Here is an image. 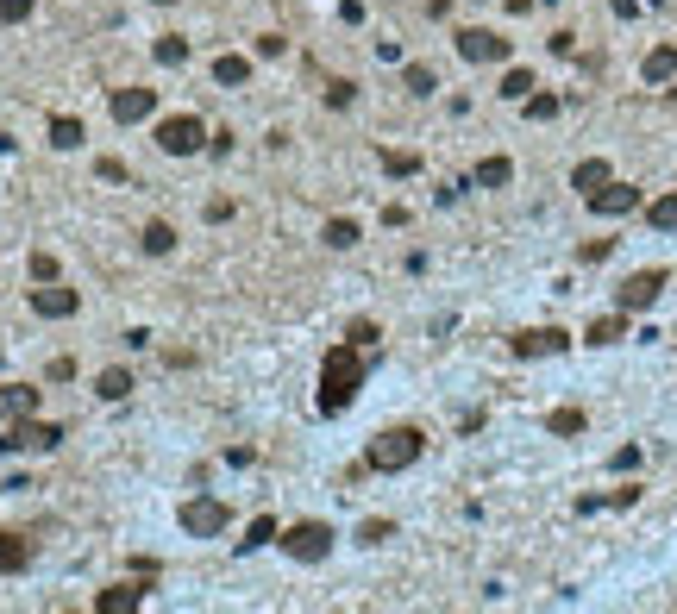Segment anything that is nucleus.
I'll return each mask as SVG.
<instances>
[{
	"label": "nucleus",
	"instance_id": "2eb2a0df",
	"mask_svg": "<svg viewBox=\"0 0 677 614\" xmlns=\"http://www.w3.org/2000/svg\"><path fill=\"white\" fill-rule=\"evenodd\" d=\"M26 564H32V539H26V533H0V571L19 577Z\"/></svg>",
	"mask_w": 677,
	"mask_h": 614
},
{
	"label": "nucleus",
	"instance_id": "a878e982",
	"mask_svg": "<svg viewBox=\"0 0 677 614\" xmlns=\"http://www.w3.org/2000/svg\"><path fill=\"white\" fill-rule=\"evenodd\" d=\"M270 539H276V521H270V514H258V521L245 527V539H239V552H258V546H270Z\"/></svg>",
	"mask_w": 677,
	"mask_h": 614
},
{
	"label": "nucleus",
	"instance_id": "412c9836",
	"mask_svg": "<svg viewBox=\"0 0 677 614\" xmlns=\"http://www.w3.org/2000/svg\"><path fill=\"white\" fill-rule=\"evenodd\" d=\"M471 182H477V188H508V182H515V163H508V157H483Z\"/></svg>",
	"mask_w": 677,
	"mask_h": 614
},
{
	"label": "nucleus",
	"instance_id": "7ed1b4c3",
	"mask_svg": "<svg viewBox=\"0 0 677 614\" xmlns=\"http://www.w3.org/2000/svg\"><path fill=\"white\" fill-rule=\"evenodd\" d=\"M63 445V427L57 420H7V433H0V452H57Z\"/></svg>",
	"mask_w": 677,
	"mask_h": 614
},
{
	"label": "nucleus",
	"instance_id": "e433bc0d",
	"mask_svg": "<svg viewBox=\"0 0 677 614\" xmlns=\"http://www.w3.org/2000/svg\"><path fill=\"white\" fill-rule=\"evenodd\" d=\"M32 282H57V257L51 251H32Z\"/></svg>",
	"mask_w": 677,
	"mask_h": 614
},
{
	"label": "nucleus",
	"instance_id": "ea45409f",
	"mask_svg": "<svg viewBox=\"0 0 677 614\" xmlns=\"http://www.w3.org/2000/svg\"><path fill=\"white\" fill-rule=\"evenodd\" d=\"M95 170H101V182H126V163H120V157H101Z\"/></svg>",
	"mask_w": 677,
	"mask_h": 614
},
{
	"label": "nucleus",
	"instance_id": "1a4fd4ad",
	"mask_svg": "<svg viewBox=\"0 0 677 614\" xmlns=\"http://www.w3.org/2000/svg\"><path fill=\"white\" fill-rule=\"evenodd\" d=\"M458 57L464 63H508V38L502 32H483V26H464L458 32Z\"/></svg>",
	"mask_w": 677,
	"mask_h": 614
},
{
	"label": "nucleus",
	"instance_id": "a18cd8bd",
	"mask_svg": "<svg viewBox=\"0 0 677 614\" xmlns=\"http://www.w3.org/2000/svg\"><path fill=\"white\" fill-rule=\"evenodd\" d=\"M157 7H176V0H157Z\"/></svg>",
	"mask_w": 677,
	"mask_h": 614
},
{
	"label": "nucleus",
	"instance_id": "393cba45",
	"mask_svg": "<svg viewBox=\"0 0 677 614\" xmlns=\"http://www.w3.org/2000/svg\"><path fill=\"white\" fill-rule=\"evenodd\" d=\"M646 220H652V232H677V195H659L646 207Z\"/></svg>",
	"mask_w": 677,
	"mask_h": 614
},
{
	"label": "nucleus",
	"instance_id": "f8f14e48",
	"mask_svg": "<svg viewBox=\"0 0 677 614\" xmlns=\"http://www.w3.org/2000/svg\"><path fill=\"white\" fill-rule=\"evenodd\" d=\"M634 207H640V188H627V182H615V176L590 195V214H609V220H615V214H634Z\"/></svg>",
	"mask_w": 677,
	"mask_h": 614
},
{
	"label": "nucleus",
	"instance_id": "c756f323",
	"mask_svg": "<svg viewBox=\"0 0 677 614\" xmlns=\"http://www.w3.org/2000/svg\"><path fill=\"white\" fill-rule=\"evenodd\" d=\"M402 82H408V94H433V88H439V76H433L427 63H408V69H402Z\"/></svg>",
	"mask_w": 677,
	"mask_h": 614
},
{
	"label": "nucleus",
	"instance_id": "5701e85b",
	"mask_svg": "<svg viewBox=\"0 0 677 614\" xmlns=\"http://www.w3.org/2000/svg\"><path fill=\"white\" fill-rule=\"evenodd\" d=\"M82 138H88L82 120H69V113H57V120H51V145H57V151H76Z\"/></svg>",
	"mask_w": 677,
	"mask_h": 614
},
{
	"label": "nucleus",
	"instance_id": "dca6fc26",
	"mask_svg": "<svg viewBox=\"0 0 677 614\" xmlns=\"http://www.w3.org/2000/svg\"><path fill=\"white\" fill-rule=\"evenodd\" d=\"M602 182H609V163H602V157H583V163H577V170H571V188H577V195H583V201H590V195H596V188H602Z\"/></svg>",
	"mask_w": 677,
	"mask_h": 614
},
{
	"label": "nucleus",
	"instance_id": "37998d69",
	"mask_svg": "<svg viewBox=\"0 0 677 614\" xmlns=\"http://www.w3.org/2000/svg\"><path fill=\"white\" fill-rule=\"evenodd\" d=\"M615 13H621V19H634V13H640V0H615Z\"/></svg>",
	"mask_w": 677,
	"mask_h": 614
},
{
	"label": "nucleus",
	"instance_id": "4c0bfd02",
	"mask_svg": "<svg viewBox=\"0 0 677 614\" xmlns=\"http://www.w3.org/2000/svg\"><path fill=\"white\" fill-rule=\"evenodd\" d=\"M358 539H364V546H383V539H395V527H389V521H364Z\"/></svg>",
	"mask_w": 677,
	"mask_h": 614
},
{
	"label": "nucleus",
	"instance_id": "b1692460",
	"mask_svg": "<svg viewBox=\"0 0 677 614\" xmlns=\"http://www.w3.org/2000/svg\"><path fill=\"white\" fill-rule=\"evenodd\" d=\"M627 333V314H602V320H590V333H583V339H590V345H615Z\"/></svg>",
	"mask_w": 677,
	"mask_h": 614
},
{
	"label": "nucleus",
	"instance_id": "7c9ffc66",
	"mask_svg": "<svg viewBox=\"0 0 677 614\" xmlns=\"http://www.w3.org/2000/svg\"><path fill=\"white\" fill-rule=\"evenodd\" d=\"M527 120H558V107H565V101H558V94H527Z\"/></svg>",
	"mask_w": 677,
	"mask_h": 614
},
{
	"label": "nucleus",
	"instance_id": "58836bf2",
	"mask_svg": "<svg viewBox=\"0 0 677 614\" xmlns=\"http://www.w3.org/2000/svg\"><path fill=\"white\" fill-rule=\"evenodd\" d=\"M283 51H289L283 32H264V38H258V57H283Z\"/></svg>",
	"mask_w": 677,
	"mask_h": 614
},
{
	"label": "nucleus",
	"instance_id": "c85d7f7f",
	"mask_svg": "<svg viewBox=\"0 0 677 614\" xmlns=\"http://www.w3.org/2000/svg\"><path fill=\"white\" fill-rule=\"evenodd\" d=\"M533 94V69H508L502 76V101H527Z\"/></svg>",
	"mask_w": 677,
	"mask_h": 614
},
{
	"label": "nucleus",
	"instance_id": "6e6552de",
	"mask_svg": "<svg viewBox=\"0 0 677 614\" xmlns=\"http://www.w3.org/2000/svg\"><path fill=\"white\" fill-rule=\"evenodd\" d=\"M226 502H214V495H201V502H182V533L189 539H214V533H226Z\"/></svg>",
	"mask_w": 677,
	"mask_h": 614
},
{
	"label": "nucleus",
	"instance_id": "c9c22d12",
	"mask_svg": "<svg viewBox=\"0 0 677 614\" xmlns=\"http://www.w3.org/2000/svg\"><path fill=\"white\" fill-rule=\"evenodd\" d=\"M352 345H364V351H377V320H352V333H345Z\"/></svg>",
	"mask_w": 677,
	"mask_h": 614
},
{
	"label": "nucleus",
	"instance_id": "bb28decb",
	"mask_svg": "<svg viewBox=\"0 0 677 614\" xmlns=\"http://www.w3.org/2000/svg\"><path fill=\"white\" fill-rule=\"evenodd\" d=\"M546 427H552L558 439H577V433H583V408H552Z\"/></svg>",
	"mask_w": 677,
	"mask_h": 614
},
{
	"label": "nucleus",
	"instance_id": "a211bd4d",
	"mask_svg": "<svg viewBox=\"0 0 677 614\" xmlns=\"http://www.w3.org/2000/svg\"><path fill=\"white\" fill-rule=\"evenodd\" d=\"M640 69H646V82H652V88L671 82V76H677V44H659V51H646V63H640Z\"/></svg>",
	"mask_w": 677,
	"mask_h": 614
},
{
	"label": "nucleus",
	"instance_id": "423d86ee",
	"mask_svg": "<svg viewBox=\"0 0 677 614\" xmlns=\"http://www.w3.org/2000/svg\"><path fill=\"white\" fill-rule=\"evenodd\" d=\"M659 295H665V270H634V276L615 289V307H621V314H646Z\"/></svg>",
	"mask_w": 677,
	"mask_h": 614
},
{
	"label": "nucleus",
	"instance_id": "6ab92c4d",
	"mask_svg": "<svg viewBox=\"0 0 677 614\" xmlns=\"http://www.w3.org/2000/svg\"><path fill=\"white\" fill-rule=\"evenodd\" d=\"M95 395H101V401H126V395H132V370H126V364L101 370V376H95Z\"/></svg>",
	"mask_w": 677,
	"mask_h": 614
},
{
	"label": "nucleus",
	"instance_id": "cd10ccee",
	"mask_svg": "<svg viewBox=\"0 0 677 614\" xmlns=\"http://www.w3.org/2000/svg\"><path fill=\"white\" fill-rule=\"evenodd\" d=\"M326 245H333V251H352V245H358V220H326Z\"/></svg>",
	"mask_w": 677,
	"mask_h": 614
},
{
	"label": "nucleus",
	"instance_id": "0eeeda50",
	"mask_svg": "<svg viewBox=\"0 0 677 614\" xmlns=\"http://www.w3.org/2000/svg\"><path fill=\"white\" fill-rule=\"evenodd\" d=\"M508 351L515 358H558V351H571V333L565 326H527V333L508 339Z\"/></svg>",
	"mask_w": 677,
	"mask_h": 614
},
{
	"label": "nucleus",
	"instance_id": "f257e3e1",
	"mask_svg": "<svg viewBox=\"0 0 677 614\" xmlns=\"http://www.w3.org/2000/svg\"><path fill=\"white\" fill-rule=\"evenodd\" d=\"M364 364H370V351L352 345V339H339L333 351H326V364H320V414H345L358 401L364 389Z\"/></svg>",
	"mask_w": 677,
	"mask_h": 614
},
{
	"label": "nucleus",
	"instance_id": "79ce46f5",
	"mask_svg": "<svg viewBox=\"0 0 677 614\" xmlns=\"http://www.w3.org/2000/svg\"><path fill=\"white\" fill-rule=\"evenodd\" d=\"M609 464H615V470H634V464H640V445H621V452H615Z\"/></svg>",
	"mask_w": 677,
	"mask_h": 614
},
{
	"label": "nucleus",
	"instance_id": "2f4dec72",
	"mask_svg": "<svg viewBox=\"0 0 677 614\" xmlns=\"http://www.w3.org/2000/svg\"><path fill=\"white\" fill-rule=\"evenodd\" d=\"M383 170H389V176H414L420 157H414V151H383Z\"/></svg>",
	"mask_w": 677,
	"mask_h": 614
},
{
	"label": "nucleus",
	"instance_id": "f03ea898",
	"mask_svg": "<svg viewBox=\"0 0 677 614\" xmlns=\"http://www.w3.org/2000/svg\"><path fill=\"white\" fill-rule=\"evenodd\" d=\"M420 452H427V433L420 427H383L364 452V470H408Z\"/></svg>",
	"mask_w": 677,
	"mask_h": 614
},
{
	"label": "nucleus",
	"instance_id": "4be33fe9",
	"mask_svg": "<svg viewBox=\"0 0 677 614\" xmlns=\"http://www.w3.org/2000/svg\"><path fill=\"white\" fill-rule=\"evenodd\" d=\"M157 63H163V69H182V63H189V38H182V32H163V38H157Z\"/></svg>",
	"mask_w": 677,
	"mask_h": 614
},
{
	"label": "nucleus",
	"instance_id": "c03bdc74",
	"mask_svg": "<svg viewBox=\"0 0 677 614\" xmlns=\"http://www.w3.org/2000/svg\"><path fill=\"white\" fill-rule=\"evenodd\" d=\"M665 94H671V101H677V76H671V88H665Z\"/></svg>",
	"mask_w": 677,
	"mask_h": 614
},
{
	"label": "nucleus",
	"instance_id": "9d476101",
	"mask_svg": "<svg viewBox=\"0 0 677 614\" xmlns=\"http://www.w3.org/2000/svg\"><path fill=\"white\" fill-rule=\"evenodd\" d=\"M113 120H120V126H138V120H151V113H157V88H113Z\"/></svg>",
	"mask_w": 677,
	"mask_h": 614
},
{
	"label": "nucleus",
	"instance_id": "9b49d317",
	"mask_svg": "<svg viewBox=\"0 0 677 614\" xmlns=\"http://www.w3.org/2000/svg\"><path fill=\"white\" fill-rule=\"evenodd\" d=\"M76 307H82V295L63 289V282H44V289H32V314H38V320H69Z\"/></svg>",
	"mask_w": 677,
	"mask_h": 614
},
{
	"label": "nucleus",
	"instance_id": "72a5a7b5",
	"mask_svg": "<svg viewBox=\"0 0 677 614\" xmlns=\"http://www.w3.org/2000/svg\"><path fill=\"white\" fill-rule=\"evenodd\" d=\"M38 0H0V26H19V19H32Z\"/></svg>",
	"mask_w": 677,
	"mask_h": 614
},
{
	"label": "nucleus",
	"instance_id": "ddd939ff",
	"mask_svg": "<svg viewBox=\"0 0 677 614\" xmlns=\"http://www.w3.org/2000/svg\"><path fill=\"white\" fill-rule=\"evenodd\" d=\"M38 414V389L32 383H0V420H26Z\"/></svg>",
	"mask_w": 677,
	"mask_h": 614
},
{
	"label": "nucleus",
	"instance_id": "f3484780",
	"mask_svg": "<svg viewBox=\"0 0 677 614\" xmlns=\"http://www.w3.org/2000/svg\"><path fill=\"white\" fill-rule=\"evenodd\" d=\"M138 245H145V257H170L176 251V226L170 220H151L145 232H138Z\"/></svg>",
	"mask_w": 677,
	"mask_h": 614
},
{
	"label": "nucleus",
	"instance_id": "f704fd0d",
	"mask_svg": "<svg viewBox=\"0 0 677 614\" xmlns=\"http://www.w3.org/2000/svg\"><path fill=\"white\" fill-rule=\"evenodd\" d=\"M609 251H615V239H590V245H577V264H602Z\"/></svg>",
	"mask_w": 677,
	"mask_h": 614
},
{
	"label": "nucleus",
	"instance_id": "a19ab883",
	"mask_svg": "<svg viewBox=\"0 0 677 614\" xmlns=\"http://www.w3.org/2000/svg\"><path fill=\"white\" fill-rule=\"evenodd\" d=\"M207 220H214V226H220V220H232V201H226V195H214V201H207Z\"/></svg>",
	"mask_w": 677,
	"mask_h": 614
},
{
	"label": "nucleus",
	"instance_id": "4468645a",
	"mask_svg": "<svg viewBox=\"0 0 677 614\" xmlns=\"http://www.w3.org/2000/svg\"><path fill=\"white\" fill-rule=\"evenodd\" d=\"M138 602H145V583H113V589H101V596H95L101 614H132Z\"/></svg>",
	"mask_w": 677,
	"mask_h": 614
},
{
	"label": "nucleus",
	"instance_id": "39448f33",
	"mask_svg": "<svg viewBox=\"0 0 677 614\" xmlns=\"http://www.w3.org/2000/svg\"><path fill=\"white\" fill-rule=\"evenodd\" d=\"M157 145L170 157H195V151H207V126L195 120V113H170V120L157 126Z\"/></svg>",
	"mask_w": 677,
	"mask_h": 614
},
{
	"label": "nucleus",
	"instance_id": "473e14b6",
	"mask_svg": "<svg viewBox=\"0 0 677 614\" xmlns=\"http://www.w3.org/2000/svg\"><path fill=\"white\" fill-rule=\"evenodd\" d=\"M352 101H358V82H333V88H326V107H333V113H345Z\"/></svg>",
	"mask_w": 677,
	"mask_h": 614
},
{
	"label": "nucleus",
	"instance_id": "aec40b11",
	"mask_svg": "<svg viewBox=\"0 0 677 614\" xmlns=\"http://www.w3.org/2000/svg\"><path fill=\"white\" fill-rule=\"evenodd\" d=\"M214 82H220V88H245V82H251V57H232V51L214 57Z\"/></svg>",
	"mask_w": 677,
	"mask_h": 614
},
{
	"label": "nucleus",
	"instance_id": "20e7f679",
	"mask_svg": "<svg viewBox=\"0 0 677 614\" xmlns=\"http://www.w3.org/2000/svg\"><path fill=\"white\" fill-rule=\"evenodd\" d=\"M276 546H283L295 564H320L326 552H333V527H326V521H295Z\"/></svg>",
	"mask_w": 677,
	"mask_h": 614
}]
</instances>
